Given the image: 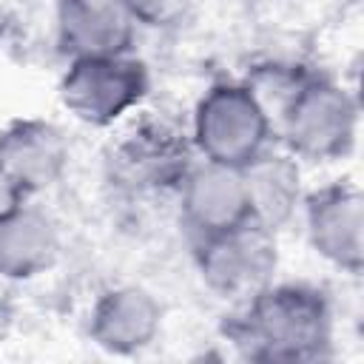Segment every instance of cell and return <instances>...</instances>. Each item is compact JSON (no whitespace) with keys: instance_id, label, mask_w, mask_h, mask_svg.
I'll return each mask as SVG.
<instances>
[{"instance_id":"obj_1","label":"cell","mask_w":364,"mask_h":364,"mask_svg":"<svg viewBox=\"0 0 364 364\" xmlns=\"http://www.w3.org/2000/svg\"><path fill=\"white\" fill-rule=\"evenodd\" d=\"M233 347L250 361H321L333 341V310L324 290L304 282L267 284L225 324Z\"/></svg>"},{"instance_id":"obj_2","label":"cell","mask_w":364,"mask_h":364,"mask_svg":"<svg viewBox=\"0 0 364 364\" xmlns=\"http://www.w3.org/2000/svg\"><path fill=\"white\" fill-rule=\"evenodd\" d=\"M270 136L273 125L242 80L213 82L193 108L191 142L205 162L245 168L270 148Z\"/></svg>"},{"instance_id":"obj_3","label":"cell","mask_w":364,"mask_h":364,"mask_svg":"<svg viewBox=\"0 0 364 364\" xmlns=\"http://www.w3.org/2000/svg\"><path fill=\"white\" fill-rule=\"evenodd\" d=\"M355 128L358 105L353 94L344 85L313 74L284 108L276 136L284 142L290 156L330 162L353 151Z\"/></svg>"},{"instance_id":"obj_4","label":"cell","mask_w":364,"mask_h":364,"mask_svg":"<svg viewBox=\"0 0 364 364\" xmlns=\"http://www.w3.org/2000/svg\"><path fill=\"white\" fill-rule=\"evenodd\" d=\"M191 131L168 117H142L108 151V179L131 193L176 191L193 168Z\"/></svg>"},{"instance_id":"obj_5","label":"cell","mask_w":364,"mask_h":364,"mask_svg":"<svg viewBox=\"0 0 364 364\" xmlns=\"http://www.w3.org/2000/svg\"><path fill=\"white\" fill-rule=\"evenodd\" d=\"M151 88V74L134 54L68 60L60 80L63 108L85 125H111L139 105Z\"/></svg>"},{"instance_id":"obj_6","label":"cell","mask_w":364,"mask_h":364,"mask_svg":"<svg viewBox=\"0 0 364 364\" xmlns=\"http://www.w3.org/2000/svg\"><path fill=\"white\" fill-rule=\"evenodd\" d=\"M196 267L208 290L222 299L247 301L273 282L279 267L276 230L242 222L230 230L196 239Z\"/></svg>"},{"instance_id":"obj_7","label":"cell","mask_w":364,"mask_h":364,"mask_svg":"<svg viewBox=\"0 0 364 364\" xmlns=\"http://www.w3.org/2000/svg\"><path fill=\"white\" fill-rule=\"evenodd\" d=\"M65 165L68 145L54 122L20 117L0 128V188L9 199H31L54 188Z\"/></svg>"},{"instance_id":"obj_8","label":"cell","mask_w":364,"mask_h":364,"mask_svg":"<svg viewBox=\"0 0 364 364\" xmlns=\"http://www.w3.org/2000/svg\"><path fill=\"white\" fill-rule=\"evenodd\" d=\"M313 250L333 267L358 276L364 267V196L350 182L324 185L304 199Z\"/></svg>"},{"instance_id":"obj_9","label":"cell","mask_w":364,"mask_h":364,"mask_svg":"<svg viewBox=\"0 0 364 364\" xmlns=\"http://www.w3.org/2000/svg\"><path fill=\"white\" fill-rule=\"evenodd\" d=\"M179 208L182 222L191 228L193 239L230 230L242 222H250V199L245 176L239 168L216 162H193V168L179 182Z\"/></svg>"},{"instance_id":"obj_10","label":"cell","mask_w":364,"mask_h":364,"mask_svg":"<svg viewBox=\"0 0 364 364\" xmlns=\"http://www.w3.org/2000/svg\"><path fill=\"white\" fill-rule=\"evenodd\" d=\"M134 34L119 0H57V48L68 60L131 54Z\"/></svg>"},{"instance_id":"obj_11","label":"cell","mask_w":364,"mask_h":364,"mask_svg":"<svg viewBox=\"0 0 364 364\" xmlns=\"http://www.w3.org/2000/svg\"><path fill=\"white\" fill-rule=\"evenodd\" d=\"M159 301L148 290L134 284L105 290L88 316L91 341L111 355H134L151 347V341L159 336Z\"/></svg>"},{"instance_id":"obj_12","label":"cell","mask_w":364,"mask_h":364,"mask_svg":"<svg viewBox=\"0 0 364 364\" xmlns=\"http://www.w3.org/2000/svg\"><path fill=\"white\" fill-rule=\"evenodd\" d=\"M60 250L51 216L31 199L0 205V279L26 282L46 273Z\"/></svg>"},{"instance_id":"obj_13","label":"cell","mask_w":364,"mask_h":364,"mask_svg":"<svg viewBox=\"0 0 364 364\" xmlns=\"http://www.w3.org/2000/svg\"><path fill=\"white\" fill-rule=\"evenodd\" d=\"M239 171L245 176L253 222H259L270 230H279L293 216V210L301 199L299 165L293 162L290 154H276V151L264 148L256 159H250Z\"/></svg>"},{"instance_id":"obj_14","label":"cell","mask_w":364,"mask_h":364,"mask_svg":"<svg viewBox=\"0 0 364 364\" xmlns=\"http://www.w3.org/2000/svg\"><path fill=\"white\" fill-rule=\"evenodd\" d=\"M316 71H310L301 63H287V60H267L259 63L247 71V77L242 80L250 94L256 97V102L262 105V111L267 114L270 125H273V136H276V125L284 114V108L290 105V100L301 91V85L313 77Z\"/></svg>"},{"instance_id":"obj_15","label":"cell","mask_w":364,"mask_h":364,"mask_svg":"<svg viewBox=\"0 0 364 364\" xmlns=\"http://www.w3.org/2000/svg\"><path fill=\"white\" fill-rule=\"evenodd\" d=\"M131 20L145 28H173L188 17L191 0H119Z\"/></svg>"},{"instance_id":"obj_16","label":"cell","mask_w":364,"mask_h":364,"mask_svg":"<svg viewBox=\"0 0 364 364\" xmlns=\"http://www.w3.org/2000/svg\"><path fill=\"white\" fill-rule=\"evenodd\" d=\"M11 26H14V14H11V9H9V6L0 0V40H3V37L11 31Z\"/></svg>"},{"instance_id":"obj_17","label":"cell","mask_w":364,"mask_h":364,"mask_svg":"<svg viewBox=\"0 0 364 364\" xmlns=\"http://www.w3.org/2000/svg\"><path fill=\"white\" fill-rule=\"evenodd\" d=\"M6 324H9V313H6L3 304H0V338L6 336Z\"/></svg>"}]
</instances>
